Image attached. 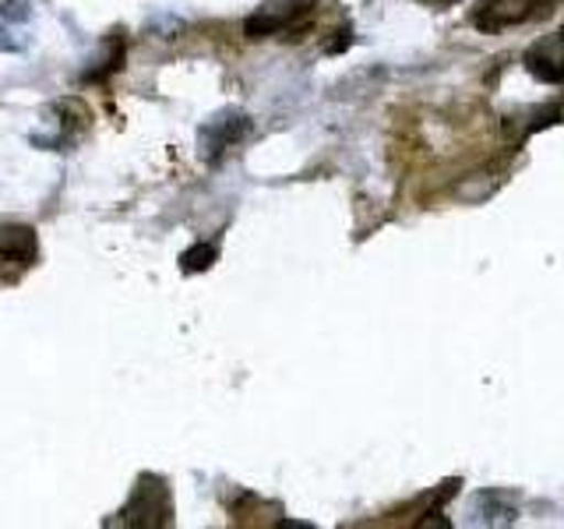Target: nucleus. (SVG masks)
Masks as SVG:
<instances>
[{
    "mask_svg": "<svg viewBox=\"0 0 564 529\" xmlns=\"http://www.w3.org/2000/svg\"><path fill=\"white\" fill-rule=\"evenodd\" d=\"M35 255H40V240L32 226H0V261H18L29 269Z\"/></svg>",
    "mask_w": 564,
    "mask_h": 529,
    "instance_id": "0eeeda50",
    "label": "nucleus"
},
{
    "mask_svg": "<svg viewBox=\"0 0 564 529\" xmlns=\"http://www.w3.org/2000/svg\"><path fill=\"white\" fill-rule=\"evenodd\" d=\"M561 0H480V8L473 11V25L480 32H501L522 22H536L546 18Z\"/></svg>",
    "mask_w": 564,
    "mask_h": 529,
    "instance_id": "f03ea898",
    "label": "nucleus"
},
{
    "mask_svg": "<svg viewBox=\"0 0 564 529\" xmlns=\"http://www.w3.org/2000/svg\"><path fill=\"white\" fill-rule=\"evenodd\" d=\"M216 258H219V247L216 244H194V247H187V251L181 255V269L187 276L205 272V269H212V264H216Z\"/></svg>",
    "mask_w": 564,
    "mask_h": 529,
    "instance_id": "1a4fd4ad",
    "label": "nucleus"
},
{
    "mask_svg": "<svg viewBox=\"0 0 564 529\" xmlns=\"http://www.w3.org/2000/svg\"><path fill=\"white\" fill-rule=\"evenodd\" d=\"M551 123H564V99L557 102H543L540 110H533L525 120H522V138L536 134L543 128H551Z\"/></svg>",
    "mask_w": 564,
    "mask_h": 529,
    "instance_id": "6e6552de",
    "label": "nucleus"
},
{
    "mask_svg": "<svg viewBox=\"0 0 564 529\" xmlns=\"http://www.w3.org/2000/svg\"><path fill=\"white\" fill-rule=\"evenodd\" d=\"M173 522V498L163 476L141 473L131 490L128 505L120 508V526H138V529H163Z\"/></svg>",
    "mask_w": 564,
    "mask_h": 529,
    "instance_id": "f257e3e1",
    "label": "nucleus"
},
{
    "mask_svg": "<svg viewBox=\"0 0 564 529\" xmlns=\"http://www.w3.org/2000/svg\"><path fill=\"white\" fill-rule=\"evenodd\" d=\"M314 0H264V4L247 18L243 32L247 40H264V35H279L296 29L304 18H311Z\"/></svg>",
    "mask_w": 564,
    "mask_h": 529,
    "instance_id": "7ed1b4c3",
    "label": "nucleus"
},
{
    "mask_svg": "<svg viewBox=\"0 0 564 529\" xmlns=\"http://www.w3.org/2000/svg\"><path fill=\"white\" fill-rule=\"evenodd\" d=\"M525 71L543 85H564V29L525 50Z\"/></svg>",
    "mask_w": 564,
    "mask_h": 529,
    "instance_id": "39448f33",
    "label": "nucleus"
},
{
    "mask_svg": "<svg viewBox=\"0 0 564 529\" xmlns=\"http://www.w3.org/2000/svg\"><path fill=\"white\" fill-rule=\"evenodd\" d=\"M420 4H427V8H452V4H458V0H420Z\"/></svg>",
    "mask_w": 564,
    "mask_h": 529,
    "instance_id": "9d476101",
    "label": "nucleus"
},
{
    "mask_svg": "<svg viewBox=\"0 0 564 529\" xmlns=\"http://www.w3.org/2000/svg\"><path fill=\"white\" fill-rule=\"evenodd\" d=\"M251 131V117L240 110H223L216 117H208L198 131V152L205 163H216L223 152H229L237 141Z\"/></svg>",
    "mask_w": 564,
    "mask_h": 529,
    "instance_id": "20e7f679",
    "label": "nucleus"
},
{
    "mask_svg": "<svg viewBox=\"0 0 564 529\" xmlns=\"http://www.w3.org/2000/svg\"><path fill=\"white\" fill-rule=\"evenodd\" d=\"M29 46V4L8 0L0 4V53H18Z\"/></svg>",
    "mask_w": 564,
    "mask_h": 529,
    "instance_id": "423d86ee",
    "label": "nucleus"
}]
</instances>
